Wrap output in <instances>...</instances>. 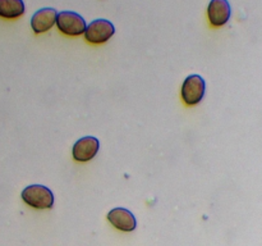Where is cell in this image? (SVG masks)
<instances>
[{"label": "cell", "mask_w": 262, "mask_h": 246, "mask_svg": "<svg viewBox=\"0 0 262 246\" xmlns=\"http://www.w3.org/2000/svg\"><path fill=\"white\" fill-rule=\"evenodd\" d=\"M22 200L35 209H50L54 204V195L49 187L42 184H30L20 194Z\"/></svg>", "instance_id": "obj_1"}, {"label": "cell", "mask_w": 262, "mask_h": 246, "mask_svg": "<svg viewBox=\"0 0 262 246\" xmlns=\"http://www.w3.org/2000/svg\"><path fill=\"white\" fill-rule=\"evenodd\" d=\"M55 23L59 31L68 36L82 35L87 27L84 18L78 13L71 12V10H63V12L58 13Z\"/></svg>", "instance_id": "obj_2"}, {"label": "cell", "mask_w": 262, "mask_h": 246, "mask_svg": "<svg viewBox=\"0 0 262 246\" xmlns=\"http://www.w3.org/2000/svg\"><path fill=\"white\" fill-rule=\"evenodd\" d=\"M205 79L199 74H191L182 85V99L187 105H196L205 96Z\"/></svg>", "instance_id": "obj_3"}, {"label": "cell", "mask_w": 262, "mask_h": 246, "mask_svg": "<svg viewBox=\"0 0 262 246\" xmlns=\"http://www.w3.org/2000/svg\"><path fill=\"white\" fill-rule=\"evenodd\" d=\"M115 33V27L107 19H95L87 25L84 38L91 44H104Z\"/></svg>", "instance_id": "obj_4"}, {"label": "cell", "mask_w": 262, "mask_h": 246, "mask_svg": "<svg viewBox=\"0 0 262 246\" xmlns=\"http://www.w3.org/2000/svg\"><path fill=\"white\" fill-rule=\"evenodd\" d=\"M99 140L94 136H86V137H82L78 141H76L72 154H73L74 160L84 163V161H90L91 159H94L96 154L99 153Z\"/></svg>", "instance_id": "obj_5"}, {"label": "cell", "mask_w": 262, "mask_h": 246, "mask_svg": "<svg viewBox=\"0 0 262 246\" xmlns=\"http://www.w3.org/2000/svg\"><path fill=\"white\" fill-rule=\"evenodd\" d=\"M107 220L114 225L117 230L123 232H132L137 227V220L135 215L124 208H114L107 213Z\"/></svg>", "instance_id": "obj_6"}, {"label": "cell", "mask_w": 262, "mask_h": 246, "mask_svg": "<svg viewBox=\"0 0 262 246\" xmlns=\"http://www.w3.org/2000/svg\"><path fill=\"white\" fill-rule=\"evenodd\" d=\"M232 8L228 0H211L207 7V17L214 27H222L229 20Z\"/></svg>", "instance_id": "obj_7"}, {"label": "cell", "mask_w": 262, "mask_h": 246, "mask_svg": "<svg viewBox=\"0 0 262 246\" xmlns=\"http://www.w3.org/2000/svg\"><path fill=\"white\" fill-rule=\"evenodd\" d=\"M58 12L54 8H41L31 18V27L36 33H42L50 30L56 22Z\"/></svg>", "instance_id": "obj_8"}, {"label": "cell", "mask_w": 262, "mask_h": 246, "mask_svg": "<svg viewBox=\"0 0 262 246\" xmlns=\"http://www.w3.org/2000/svg\"><path fill=\"white\" fill-rule=\"evenodd\" d=\"M25 13L23 0H0V17L14 19Z\"/></svg>", "instance_id": "obj_9"}]
</instances>
